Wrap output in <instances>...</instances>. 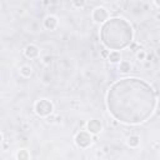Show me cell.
<instances>
[{"label":"cell","mask_w":160,"mask_h":160,"mask_svg":"<svg viewBox=\"0 0 160 160\" xmlns=\"http://www.w3.org/2000/svg\"><path fill=\"white\" fill-rule=\"evenodd\" d=\"M158 96L150 84L139 78H124L115 81L106 92L109 114L126 125L145 122L154 114Z\"/></svg>","instance_id":"cell-1"},{"label":"cell","mask_w":160,"mask_h":160,"mask_svg":"<svg viewBox=\"0 0 160 160\" xmlns=\"http://www.w3.org/2000/svg\"><path fill=\"white\" fill-rule=\"evenodd\" d=\"M100 41L105 49L119 51L131 45L134 30L124 18H111L100 26Z\"/></svg>","instance_id":"cell-2"},{"label":"cell","mask_w":160,"mask_h":160,"mask_svg":"<svg viewBox=\"0 0 160 160\" xmlns=\"http://www.w3.org/2000/svg\"><path fill=\"white\" fill-rule=\"evenodd\" d=\"M34 111L40 118H48L51 114H54V104L49 99L36 100L34 104Z\"/></svg>","instance_id":"cell-3"},{"label":"cell","mask_w":160,"mask_h":160,"mask_svg":"<svg viewBox=\"0 0 160 160\" xmlns=\"http://www.w3.org/2000/svg\"><path fill=\"white\" fill-rule=\"evenodd\" d=\"M74 141H75L76 146H79L80 149H86V148H89L91 145L92 138H91V134L89 131L81 130V131L76 132V135L74 138Z\"/></svg>","instance_id":"cell-4"},{"label":"cell","mask_w":160,"mask_h":160,"mask_svg":"<svg viewBox=\"0 0 160 160\" xmlns=\"http://www.w3.org/2000/svg\"><path fill=\"white\" fill-rule=\"evenodd\" d=\"M91 18H92L94 22L102 25L105 21L109 20V11H108V9L104 8V6H96V8L92 10V12H91Z\"/></svg>","instance_id":"cell-5"},{"label":"cell","mask_w":160,"mask_h":160,"mask_svg":"<svg viewBox=\"0 0 160 160\" xmlns=\"http://www.w3.org/2000/svg\"><path fill=\"white\" fill-rule=\"evenodd\" d=\"M102 130V122L98 119H91L86 122V131H89L91 135H98Z\"/></svg>","instance_id":"cell-6"},{"label":"cell","mask_w":160,"mask_h":160,"mask_svg":"<svg viewBox=\"0 0 160 160\" xmlns=\"http://www.w3.org/2000/svg\"><path fill=\"white\" fill-rule=\"evenodd\" d=\"M24 55H25V58L31 59V60L32 59H38L39 55H40V49L34 44H29L24 49Z\"/></svg>","instance_id":"cell-7"},{"label":"cell","mask_w":160,"mask_h":160,"mask_svg":"<svg viewBox=\"0 0 160 160\" xmlns=\"http://www.w3.org/2000/svg\"><path fill=\"white\" fill-rule=\"evenodd\" d=\"M42 24H44V28L46 30L52 31V30H55L58 28L59 21H58V18L55 15H46L45 19H44V21H42Z\"/></svg>","instance_id":"cell-8"},{"label":"cell","mask_w":160,"mask_h":160,"mask_svg":"<svg viewBox=\"0 0 160 160\" xmlns=\"http://www.w3.org/2000/svg\"><path fill=\"white\" fill-rule=\"evenodd\" d=\"M131 64H130V61H128V60H121L120 62H119V66H118V70L121 72V74H129L130 71H131Z\"/></svg>","instance_id":"cell-9"},{"label":"cell","mask_w":160,"mask_h":160,"mask_svg":"<svg viewBox=\"0 0 160 160\" xmlns=\"http://www.w3.org/2000/svg\"><path fill=\"white\" fill-rule=\"evenodd\" d=\"M126 144L131 149H136L140 145V136L139 135H130L126 140Z\"/></svg>","instance_id":"cell-10"},{"label":"cell","mask_w":160,"mask_h":160,"mask_svg":"<svg viewBox=\"0 0 160 160\" xmlns=\"http://www.w3.org/2000/svg\"><path fill=\"white\" fill-rule=\"evenodd\" d=\"M19 72H20V75H21L22 78L29 79V78L32 75V68H31L30 65H22V66H20Z\"/></svg>","instance_id":"cell-11"},{"label":"cell","mask_w":160,"mask_h":160,"mask_svg":"<svg viewBox=\"0 0 160 160\" xmlns=\"http://www.w3.org/2000/svg\"><path fill=\"white\" fill-rule=\"evenodd\" d=\"M108 60L111 64H119L121 61V54H120V51H110V54L108 56Z\"/></svg>","instance_id":"cell-12"},{"label":"cell","mask_w":160,"mask_h":160,"mask_svg":"<svg viewBox=\"0 0 160 160\" xmlns=\"http://www.w3.org/2000/svg\"><path fill=\"white\" fill-rule=\"evenodd\" d=\"M30 152L26 149H19L16 152V160H29Z\"/></svg>","instance_id":"cell-13"},{"label":"cell","mask_w":160,"mask_h":160,"mask_svg":"<svg viewBox=\"0 0 160 160\" xmlns=\"http://www.w3.org/2000/svg\"><path fill=\"white\" fill-rule=\"evenodd\" d=\"M146 56H148V54H146V51H145L144 49H139V50H138V52H136V59H138L139 61H145V60H146Z\"/></svg>","instance_id":"cell-14"},{"label":"cell","mask_w":160,"mask_h":160,"mask_svg":"<svg viewBox=\"0 0 160 160\" xmlns=\"http://www.w3.org/2000/svg\"><path fill=\"white\" fill-rule=\"evenodd\" d=\"M71 4H72V6H74V8H76V9H81V8H84V6H85V4H86V2H85L84 0H80V1H72Z\"/></svg>","instance_id":"cell-15"},{"label":"cell","mask_w":160,"mask_h":160,"mask_svg":"<svg viewBox=\"0 0 160 160\" xmlns=\"http://www.w3.org/2000/svg\"><path fill=\"white\" fill-rule=\"evenodd\" d=\"M46 121H48V122H51V124H52V122H56V115L51 114L50 116L46 118Z\"/></svg>","instance_id":"cell-16"},{"label":"cell","mask_w":160,"mask_h":160,"mask_svg":"<svg viewBox=\"0 0 160 160\" xmlns=\"http://www.w3.org/2000/svg\"><path fill=\"white\" fill-rule=\"evenodd\" d=\"M50 62H51V56L46 55V56H44V58H42V64H45V65H49Z\"/></svg>","instance_id":"cell-17"},{"label":"cell","mask_w":160,"mask_h":160,"mask_svg":"<svg viewBox=\"0 0 160 160\" xmlns=\"http://www.w3.org/2000/svg\"><path fill=\"white\" fill-rule=\"evenodd\" d=\"M109 54H110V50H108V49H102V50H101V55H102L104 58H106V59H108Z\"/></svg>","instance_id":"cell-18"},{"label":"cell","mask_w":160,"mask_h":160,"mask_svg":"<svg viewBox=\"0 0 160 160\" xmlns=\"http://www.w3.org/2000/svg\"><path fill=\"white\" fill-rule=\"evenodd\" d=\"M152 4H154V5L156 6V8H159V9H160V0H155V1L152 2Z\"/></svg>","instance_id":"cell-19"},{"label":"cell","mask_w":160,"mask_h":160,"mask_svg":"<svg viewBox=\"0 0 160 160\" xmlns=\"http://www.w3.org/2000/svg\"><path fill=\"white\" fill-rule=\"evenodd\" d=\"M155 54H156V56H159V58H160V46L155 50Z\"/></svg>","instance_id":"cell-20"},{"label":"cell","mask_w":160,"mask_h":160,"mask_svg":"<svg viewBox=\"0 0 160 160\" xmlns=\"http://www.w3.org/2000/svg\"><path fill=\"white\" fill-rule=\"evenodd\" d=\"M61 121V116H56V122H60Z\"/></svg>","instance_id":"cell-21"},{"label":"cell","mask_w":160,"mask_h":160,"mask_svg":"<svg viewBox=\"0 0 160 160\" xmlns=\"http://www.w3.org/2000/svg\"><path fill=\"white\" fill-rule=\"evenodd\" d=\"M108 149H109V148H108V146H105V148H104V152H108V151H109Z\"/></svg>","instance_id":"cell-22"}]
</instances>
